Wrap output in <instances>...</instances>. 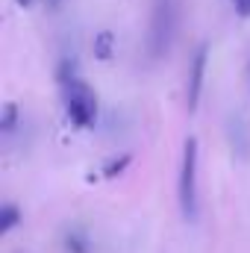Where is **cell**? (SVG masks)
Returning <instances> with one entry per match:
<instances>
[{
	"label": "cell",
	"instance_id": "obj_3",
	"mask_svg": "<svg viewBox=\"0 0 250 253\" xmlns=\"http://www.w3.org/2000/svg\"><path fill=\"white\" fill-rule=\"evenodd\" d=\"M177 33V3L174 0H156L153 21H150V50L153 56L168 53Z\"/></svg>",
	"mask_w": 250,
	"mask_h": 253
},
{
	"label": "cell",
	"instance_id": "obj_10",
	"mask_svg": "<svg viewBox=\"0 0 250 253\" xmlns=\"http://www.w3.org/2000/svg\"><path fill=\"white\" fill-rule=\"evenodd\" d=\"M18 3H24V6H30V3H33V0H18Z\"/></svg>",
	"mask_w": 250,
	"mask_h": 253
},
{
	"label": "cell",
	"instance_id": "obj_11",
	"mask_svg": "<svg viewBox=\"0 0 250 253\" xmlns=\"http://www.w3.org/2000/svg\"><path fill=\"white\" fill-rule=\"evenodd\" d=\"M50 3H59V0H50Z\"/></svg>",
	"mask_w": 250,
	"mask_h": 253
},
{
	"label": "cell",
	"instance_id": "obj_4",
	"mask_svg": "<svg viewBox=\"0 0 250 253\" xmlns=\"http://www.w3.org/2000/svg\"><path fill=\"white\" fill-rule=\"evenodd\" d=\"M206 68H209V44L200 42L194 56H191V65H188V83H186V106L188 112L194 115L197 106H200V94H203V80H206Z\"/></svg>",
	"mask_w": 250,
	"mask_h": 253
},
{
	"label": "cell",
	"instance_id": "obj_7",
	"mask_svg": "<svg viewBox=\"0 0 250 253\" xmlns=\"http://www.w3.org/2000/svg\"><path fill=\"white\" fill-rule=\"evenodd\" d=\"M15 112H18V106H15V103H6V106H3V124H0L3 132H9V129L15 126V121H18V115H15Z\"/></svg>",
	"mask_w": 250,
	"mask_h": 253
},
{
	"label": "cell",
	"instance_id": "obj_5",
	"mask_svg": "<svg viewBox=\"0 0 250 253\" xmlns=\"http://www.w3.org/2000/svg\"><path fill=\"white\" fill-rule=\"evenodd\" d=\"M62 248L65 253H91V242L83 230H68L62 239Z\"/></svg>",
	"mask_w": 250,
	"mask_h": 253
},
{
	"label": "cell",
	"instance_id": "obj_8",
	"mask_svg": "<svg viewBox=\"0 0 250 253\" xmlns=\"http://www.w3.org/2000/svg\"><path fill=\"white\" fill-rule=\"evenodd\" d=\"M233 9L239 18H250V0H233Z\"/></svg>",
	"mask_w": 250,
	"mask_h": 253
},
{
	"label": "cell",
	"instance_id": "obj_2",
	"mask_svg": "<svg viewBox=\"0 0 250 253\" xmlns=\"http://www.w3.org/2000/svg\"><path fill=\"white\" fill-rule=\"evenodd\" d=\"M62 97H65V112H68V118H71L74 126L94 124V118H97V97H94V91L83 80H77V77L65 80Z\"/></svg>",
	"mask_w": 250,
	"mask_h": 253
},
{
	"label": "cell",
	"instance_id": "obj_6",
	"mask_svg": "<svg viewBox=\"0 0 250 253\" xmlns=\"http://www.w3.org/2000/svg\"><path fill=\"white\" fill-rule=\"evenodd\" d=\"M18 224H21V209L15 203H3V209H0V236L12 233Z\"/></svg>",
	"mask_w": 250,
	"mask_h": 253
},
{
	"label": "cell",
	"instance_id": "obj_1",
	"mask_svg": "<svg viewBox=\"0 0 250 253\" xmlns=\"http://www.w3.org/2000/svg\"><path fill=\"white\" fill-rule=\"evenodd\" d=\"M177 197H180V212L186 221H197V138L188 135L183 144V165H180V180H177Z\"/></svg>",
	"mask_w": 250,
	"mask_h": 253
},
{
	"label": "cell",
	"instance_id": "obj_9",
	"mask_svg": "<svg viewBox=\"0 0 250 253\" xmlns=\"http://www.w3.org/2000/svg\"><path fill=\"white\" fill-rule=\"evenodd\" d=\"M97 56H100V59H106V56H109V33H103V36H100V50H97Z\"/></svg>",
	"mask_w": 250,
	"mask_h": 253
}]
</instances>
